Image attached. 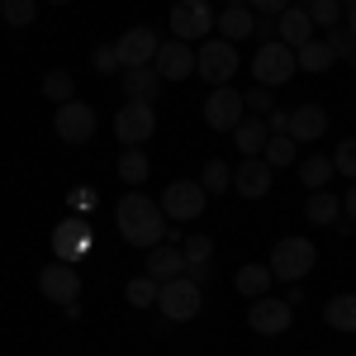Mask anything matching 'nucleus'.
Wrapping results in <instances>:
<instances>
[{"instance_id":"obj_28","label":"nucleus","mask_w":356,"mask_h":356,"mask_svg":"<svg viewBox=\"0 0 356 356\" xmlns=\"http://www.w3.org/2000/svg\"><path fill=\"white\" fill-rule=\"evenodd\" d=\"M261 162L271 166V171H275V166H295V138H290V134H271V138H266V147H261Z\"/></svg>"},{"instance_id":"obj_47","label":"nucleus","mask_w":356,"mask_h":356,"mask_svg":"<svg viewBox=\"0 0 356 356\" xmlns=\"http://www.w3.org/2000/svg\"><path fill=\"white\" fill-rule=\"evenodd\" d=\"M352 67H356V57H352Z\"/></svg>"},{"instance_id":"obj_45","label":"nucleus","mask_w":356,"mask_h":356,"mask_svg":"<svg viewBox=\"0 0 356 356\" xmlns=\"http://www.w3.org/2000/svg\"><path fill=\"white\" fill-rule=\"evenodd\" d=\"M48 5H72V0H48Z\"/></svg>"},{"instance_id":"obj_20","label":"nucleus","mask_w":356,"mask_h":356,"mask_svg":"<svg viewBox=\"0 0 356 356\" xmlns=\"http://www.w3.org/2000/svg\"><path fill=\"white\" fill-rule=\"evenodd\" d=\"M147 275L162 285V280H176V275H186V257H181V247L171 243H157L152 247V257H147Z\"/></svg>"},{"instance_id":"obj_38","label":"nucleus","mask_w":356,"mask_h":356,"mask_svg":"<svg viewBox=\"0 0 356 356\" xmlns=\"http://www.w3.org/2000/svg\"><path fill=\"white\" fill-rule=\"evenodd\" d=\"M243 105H247L252 114H271V110H275V100H271V90H266V86L247 90V95H243Z\"/></svg>"},{"instance_id":"obj_23","label":"nucleus","mask_w":356,"mask_h":356,"mask_svg":"<svg viewBox=\"0 0 356 356\" xmlns=\"http://www.w3.org/2000/svg\"><path fill=\"white\" fill-rule=\"evenodd\" d=\"M271 266H238V275H233V285H238V295H247V300H261V295H271Z\"/></svg>"},{"instance_id":"obj_33","label":"nucleus","mask_w":356,"mask_h":356,"mask_svg":"<svg viewBox=\"0 0 356 356\" xmlns=\"http://www.w3.org/2000/svg\"><path fill=\"white\" fill-rule=\"evenodd\" d=\"M300 181L309 186V191H323V186L332 181V157H304Z\"/></svg>"},{"instance_id":"obj_34","label":"nucleus","mask_w":356,"mask_h":356,"mask_svg":"<svg viewBox=\"0 0 356 356\" xmlns=\"http://www.w3.org/2000/svg\"><path fill=\"white\" fill-rule=\"evenodd\" d=\"M304 10H309L314 29H332V24H342V0H304Z\"/></svg>"},{"instance_id":"obj_41","label":"nucleus","mask_w":356,"mask_h":356,"mask_svg":"<svg viewBox=\"0 0 356 356\" xmlns=\"http://www.w3.org/2000/svg\"><path fill=\"white\" fill-rule=\"evenodd\" d=\"M290 129V110H271L266 114V134H285Z\"/></svg>"},{"instance_id":"obj_4","label":"nucleus","mask_w":356,"mask_h":356,"mask_svg":"<svg viewBox=\"0 0 356 356\" xmlns=\"http://www.w3.org/2000/svg\"><path fill=\"white\" fill-rule=\"evenodd\" d=\"M157 309H162V318H171V323H191L195 314L204 309V290L195 285L191 275L162 280V290H157Z\"/></svg>"},{"instance_id":"obj_25","label":"nucleus","mask_w":356,"mask_h":356,"mask_svg":"<svg viewBox=\"0 0 356 356\" xmlns=\"http://www.w3.org/2000/svg\"><path fill=\"white\" fill-rule=\"evenodd\" d=\"M323 318L332 332H356V295H332L323 304Z\"/></svg>"},{"instance_id":"obj_3","label":"nucleus","mask_w":356,"mask_h":356,"mask_svg":"<svg viewBox=\"0 0 356 356\" xmlns=\"http://www.w3.org/2000/svg\"><path fill=\"white\" fill-rule=\"evenodd\" d=\"M238 67H243L238 62V43H228V38H204L200 53H195V72L209 86H233Z\"/></svg>"},{"instance_id":"obj_6","label":"nucleus","mask_w":356,"mask_h":356,"mask_svg":"<svg viewBox=\"0 0 356 356\" xmlns=\"http://www.w3.org/2000/svg\"><path fill=\"white\" fill-rule=\"evenodd\" d=\"M152 134H157V110L147 100L119 105V114H114V138L124 147H143V143H152Z\"/></svg>"},{"instance_id":"obj_7","label":"nucleus","mask_w":356,"mask_h":356,"mask_svg":"<svg viewBox=\"0 0 356 356\" xmlns=\"http://www.w3.org/2000/svg\"><path fill=\"white\" fill-rule=\"evenodd\" d=\"M157 204H162L166 223H191V219H200V214H204L209 195H204V186H200V181H171Z\"/></svg>"},{"instance_id":"obj_29","label":"nucleus","mask_w":356,"mask_h":356,"mask_svg":"<svg viewBox=\"0 0 356 356\" xmlns=\"http://www.w3.org/2000/svg\"><path fill=\"white\" fill-rule=\"evenodd\" d=\"M38 90H43L53 105H62V100H76V81H72V72H62V67H57V72H48V76L38 81Z\"/></svg>"},{"instance_id":"obj_5","label":"nucleus","mask_w":356,"mask_h":356,"mask_svg":"<svg viewBox=\"0 0 356 356\" xmlns=\"http://www.w3.org/2000/svg\"><path fill=\"white\" fill-rule=\"evenodd\" d=\"M295 72H300V67H295V48H285L280 38L261 43V48H257V57H252V76H257V86H266V90L285 86Z\"/></svg>"},{"instance_id":"obj_11","label":"nucleus","mask_w":356,"mask_h":356,"mask_svg":"<svg viewBox=\"0 0 356 356\" xmlns=\"http://www.w3.org/2000/svg\"><path fill=\"white\" fill-rule=\"evenodd\" d=\"M90 252V219H62L53 228V257L67 266H81V257Z\"/></svg>"},{"instance_id":"obj_2","label":"nucleus","mask_w":356,"mask_h":356,"mask_svg":"<svg viewBox=\"0 0 356 356\" xmlns=\"http://www.w3.org/2000/svg\"><path fill=\"white\" fill-rule=\"evenodd\" d=\"M314 261H318V247L309 243V238H280V243L271 247V275L275 280H304V275L314 271Z\"/></svg>"},{"instance_id":"obj_43","label":"nucleus","mask_w":356,"mask_h":356,"mask_svg":"<svg viewBox=\"0 0 356 356\" xmlns=\"http://www.w3.org/2000/svg\"><path fill=\"white\" fill-rule=\"evenodd\" d=\"M342 204H347V219L356 223V186H352V191H347V195H342Z\"/></svg>"},{"instance_id":"obj_14","label":"nucleus","mask_w":356,"mask_h":356,"mask_svg":"<svg viewBox=\"0 0 356 356\" xmlns=\"http://www.w3.org/2000/svg\"><path fill=\"white\" fill-rule=\"evenodd\" d=\"M38 290L53 304H76L81 300V275H76V266H67V261H48L38 271Z\"/></svg>"},{"instance_id":"obj_40","label":"nucleus","mask_w":356,"mask_h":356,"mask_svg":"<svg viewBox=\"0 0 356 356\" xmlns=\"http://www.w3.org/2000/svg\"><path fill=\"white\" fill-rule=\"evenodd\" d=\"M243 5L252 10V15H271V19L280 15V10H290V0H243Z\"/></svg>"},{"instance_id":"obj_37","label":"nucleus","mask_w":356,"mask_h":356,"mask_svg":"<svg viewBox=\"0 0 356 356\" xmlns=\"http://www.w3.org/2000/svg\"><path fill=\"white\" fill-rule=\"evenodd\" d=\"M323 43H328V53H332V57H347V62H352V57H356V38H352V33H347V29H342V24H332V29H328V38H323Z\"/></svg>"},{"instance_id":"obj_32","label":"nucleus","mask_w":356,"mask_h":356,"mask_svg":"<svg viewBox=\"0 0 356 356\" xmlns=\"http://www.w3.org/2000/svg\"><path fill=\"white\" fill-rule=\"evenodd\" d=\"M38 15V0H0V19L10 29H29Z\"/></svg>"},{"instance_id":"obj_8","label":"nucleus","mask_w":356,"mask_h":356,"mask_svg":"<svg viewBox=\"0 0 356 356\" xmlns=\"http://www.w3.org/2000/svg\"><path fill=\"white\" fill-rule=\"evenodd\" d=\"M53 134L62 138V143H72V147L90 143V138H95V110L86 105L81 95H76V100H62L57 114H53Z\"/></svg>"},{"instance_id":"obj_16","label":"nucleus","mask_w":356,"mask_h":356,"mask_svg":"<svg viewBox=\"0 0 356 356\" xmlns=\"http://www.w3.org/2000/svg\"><path fill=\"white\" fill-rule=\"evenodd\" d=\"M271 166L261 162V157H243V162L233 166V191L243 195V200H261V195L271 191Z\"/></svg>"},{"instance_id":"obj_31","label":"nucleus","mask_w":356,"mask_h":356,"mask_svg":"<svg viewBox=\"0 0 356 356\" xmlns=\"http://www.w3.org/2000/svg\"><path fill=\"white\" fill-rule=\"evenodd\" d=\"M157 290H162V285H157L152 275H134V280L124 285V300L134 304V309H152V304H157Z\"/></svg>"},{"instance_id":"obj_24","label":"nucleus","mask_w":356,"mask_h":356,"mask_svg":"<svg viewBox=\"0 0 356 356\" xmlns=\"http://www.w3.org/2000/svg\"><path fill=\"white\" fill-rule=\"evenodd\" d=\"M266 138H271V134H266V119H257V114L243 119V124L233 129V143H238V152H243V157H261Z\"/></svg>"},{"instance_id":"obj_17","label":"nucleus","mask_w":356,"mask_h":356,"mask_svg":"<svg viewBox=\"0 0 356 356\" xmlns=\"http://www.w3.org/2000/svg\"><path fill=\"white\" fill-rule=\"evenodd\" d=\"M275 38H280L285 48H304V43L314 38V19H309V10H304V5L280 10V15H275Z\"/></svg>"},{"instance_id":"obj_39","label":"nucleus","mask_w":356,"mask_h":356,"mask_svg":"<svg viewBox=\"0 0 356 356\" xmlns=\"http://www.w3.org/2000/svg\"><path fill=\"white\" fill-rule=\"evenodd\" d=\"M90 67H95L100 76H110L114 67H119V57H114V43H100V48L90 53Z\"/></svg>"},{"instance_id":"obj_19","label":"nucleus","mask_w":356,"mask_h":356,"mask_svg":"<svg viewBox=\"0 0 356 356\" xmlns=\"http://www.w3.org/2000/svg\"><path fill=\"white\" fill-rule=\"evenodd\" d=\"M285 134L295 138V143H318V138L328 134V110L323 105H300V110H290V129Z\"/></svg>"},{"instance_id":"obj_21","label":"nucleus","mask_w":356,"mask_h":356,"mask_svg":"<svg viewBox=\"0 0 356 356\" xmlns=\"http://www.w3.org/2000/svg\"><path fill=\"white\" fill-rule=\"evenodd\" d=\"M157 90H162V76H157L152 67H124V95H129V100L157 105Z\"/></svg>"},{"instance_id":"obj_15","label":"nucleus","mask_w":356,"mask_h":356,"mask_svg":"<svg viewBox=\"0 0 356 356\" xmlns=\"http://www.w3.org/2000/svg\"><path fill=\"white\" fill-rule=\"evenodd\" d=\"M152 72H157L162 81H186V76L195 72V48H191V43H181V38H171V43H157Z\"/></svg>"},{"instance_id":"obj_46","label":"nucleus","mask_w":356,"mask_h":356,"mask_svg":"<svg viewBox=\"0 0 356 356\" xmlns=\"http://www.w3.org/2000/svg\"><path fill=\"white\" fill-rule=\"evenodd\" d=\"M342 5H347V10H352V5H356V0H342Z\"/></svg>"},{"instance_id":"obj_10","label":"nucleus","mask_w":356,"mask_h":356,"mask_svg":"<svg viewBox=\"0 0 356 356\" xmlns=\"http://www.w3.org/2000/svg\"><path fill=\"white\" fill-rule=\"evenodd\" d=\"M243 119H247L243 95H238L233 86H214V90H209V100H204V124H209V129H219V134H233Z\"/></svg>"},{"instance_id":"obj_22","label":"nucleus","mask_w":356,"mask_h":356,"mask_svg":"<svg viewBox=\"0 0 356 356\" xmlns=\"http://www.w3.org/2000/svg\"><path fill=\"white\" fill-rule=\"evenodd\" d=\"M114 176H119L124 186H134V191H138V186L152 176V162H147V152H143V147H124V152H119V162H114Z\"/></svg>"},{"instance_id":"obj_27","label":"nucleus","mask_w":356,"mask_h":356,"mask_svg":"<svg viewBox=\"0 0 356 356\" xmlns=\"http://www.w3.org/2000/svg\"><path fill=\"white\" fill-rule=\"evenodd\" d=\"M337 214H342V200L328 195V191H314L309 204H304V219L309 223H337Z\"/></svg>"},{"instance_id":"obj_30","label":"nucleus","mask_w":356,"mask_h":356,"mask_svg":"<svg viewBox=\"0 0 356 356\" xmlns=\"http://www.w3.org/2000/svg\"><path fill=\"white\" fill-rule=\"evenodd\" d=\"M200 186H204V195H223L228 186H233L228 162H223V157H209V162H204V171H200Z\"/></svg>"},{"instance_id":"obj_13","label":"nucleus","mask_w":356,"mask_h":356,"mask_svg":"<svg viewBox=\"0 0 356 356\" xmlns=\"http://www.w3.org/2000/svg\"><path fill=\"white\" fill-rule=\"evenodd\" d=\"M114 57H119V67H152V57H157V33L147 24L124 29V33L114 38Z\"/></svg>"},{"instance_id":"obj_12","label":"nucleus","mask_w":356,"mask_h":356,"mask_svg":"<svg viewBox=\"0 0 356 356\" xmlns=\"http://www.w3.org/2000/svg\"><path fill=\"white\" fill-rule=\"evenodd\" d=\"M290 304L280 300V295H261V300H252L247 309V328L261 332V337H280V332H290Z\"/></svg>"},{"instance_id":"obj_44","label":"nucleus","mask_w":356,"mask_h":356,"mask_svg":"<svg viewBox=\"0 0 356 356\" xmlns=\"http://www.w3.org/2000/svg\"><path fill=\"white\" fill-rule=\"evenodd\" d=\"M347 33H352V38H356V5H352V10H347Z\"/></svg>"},{"instance_id":"obj_26","label":"nucleus","mask_w":356,"mask_h":356,"mask_svg":"<svg viewBox=\"0 0 356 356\" xmlns=\"http://www.w3.org/2000/svg\"><path fill=\"white\" fill-rule=\"evenodd\" d=\"M337 57L328 53V43L323 38H309L304 48H295V67H304V72H328Z\"/></svg>"},{"instance_id":"obj_9","label":"nucleus","mask_w":356,"mask_h":356,"mask_svg":"<svg viewBox=\"0 0 356 356\" xmlns=\"http://www.w3.org/2000/svg\"><path fill=\"white\" fill-rule=\"evenodd\" d=\"M209 29H214V10H209V0H176V5H171V33H176L181 43L209 38Z\"/></svg>"},{"instance_id":"obj_18","label":"nucleus","mask_w":356,"mask_h":356,"mask_svg":"<svg viewBox=\"0 0 356 356\" xmlns=\"http://www.w3.org/2000/svg\"><path fill=\"white\" fill-rule=\"evenodd\" d=\"M214 29H219V38H228V43H243V38H252V29H257V15L247 10L243 0H228L223 15H214Z\"/></svg>"},{"instance_id":"obj_35","label":"nucleus","mask_w":356,"mask_h":356,"mask_svg":"<svg viewBox=\"0 0 356 356\" xmlns=\"http://www.w3.org/2000/svg\"><path fill=\"white\" fill-rule=\"evenodd\" d=\"M181 257H186V266L209 261V257H214V238H209V233H191V238H186V247H181Z\"/></svg>"},{"instance_id":"obj_1","label":"nucleus","mask_w":356,"mask_h":356,"mask_svg":"<svg viewBox=\"0 0 356 356\" xmlns=\"http://www.w3.org/2000/svg\"><path fill=\"white\" fill-rule=\"evenodd\" d=\"M114 228H119V238L129 247H143V252H152L157 243H166V214L162 204L152 200V195L143 191H129L119 195V204H114Z\"/></svg>"},{"instance_id":"obj_36","label":"nucleus","mask_w":356,"mask_h":356,"mask_svg":"<svg viewBox=\"0 0 356 356\" xmlns=\"http://www.w3.org/2000/svg\"><path fill=\"white\" fill-rule=\"evenodd\" d=\"M332 171H342L347 181H356V138H342L332 152Z\"/></svg>"},{"instance_id":"obj_42","label":"nucleus","mask_w":356,"mask_h":356,"mask_svg":"<svg viewBox=\"0 0 356 356\" xmlns=\"http://www.w3.org/2000/svg\"><path fill=\"white\" fill-rule=\"evenodd\" d=\"M72 204H76V209H90V204H95V191H72Z\"/></svg>"}]
</instances>
